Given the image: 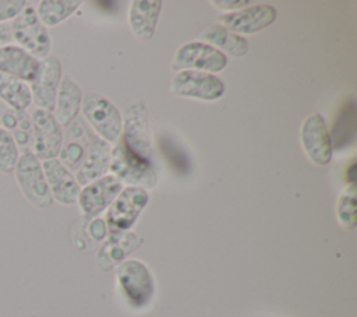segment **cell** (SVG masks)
Returning <instances> with one entry per match:
<instances>
[{"label": "cell", "mask_w": 357, "mask_h": 317, "mask_svg": "<svg viewBox=\"0 0 357 317\" xmlns=\"http://www.w3.org/2000/svg\"><path fill=\"white\" fill-rule=\"evenodd\" d=\"M113 176L128 187L153 189L158 182V175L153 163L130 151L120 140L110 154V165Z\"/></svg>", "instance_id": "1"}, {"label": "cell", "mask_w": 357, "mask_h": 317, "mask_svg": "<svg viewBox=\"0 0 357 317\" xmlns=\"http://www.w3.org/2000/svg\"><path fill=\"white\" fill-rule=\"evenodd\" d=\"M11 39L17 46L26 50L29 54L42 60L49 56L52 39L47 28L39 21L32 6L25 8L10 22Z\"/></svg>", "instance_id": "2"}, {"label": "cell", "mask_w": 357, "mask_h": 317, "mask_svg": "<svg viewBox=\"0 0 357 317\" xmlns=\"http://www.w3.org/2000/svg\"><path fill=\"white\" fill-rule=\"evenodd\" d=\"M14 179L28 202L39 209L49 208L53 202L42 162L32 152H22L14 169Z\"/></svg>", "instance_id": "3"}, {"label": "cell", "mask_w": 357, "mask_h": 317, "mask_svg": "<svg viewBox=\"0 0 357 317\" xmlns=\"http://www.w3.org/2000/svg\"><path fill=\"white\" fill-rule=\"evenodd\" d=\"M116 277L121 292L134 309H142L149 304L155 293L152 275L145 264L138 260H127L120 263Z\"/></svg>", "instance_id": "4"}, {"label": "cell", "mask_w": 357, "mask_h": 317, "mask_svg": "<svg viewBox=\"0 0 357 317\" xmlns=\"http://www.w3.org/2000/svg\"><path fill=\"white\" fill-rule=\"evenodd\" d=\"M82 115L89 126L106 142L117 141L123 130V117L119 109L98 94L82 95Z\"/></svg>", "instance_id": "5"}, {"label": "cell", "mask_w": 357, "mask_h": 317, "mask_svg": "<svg viewBox=\"0 0 357 317\" xmlns=\"http://www.w3.org/2000/svg\"><path fill=\"white\" fill-rule=\"evenodd\" d=\"M227 66L223 52L205 42H190L176 50L172 68L176 71L195 70L204 73H219Z\"/></svg>", "instance_id": "6"}, {"label": "cell", "mask_w": 357, "mask_h": 317, "mask_svg": "<svg viewBox=\"0 0 357 317\" xmlns=\"http://www.w3.org/2000/svg\"><path fill=\"white\" fill-rule=\"evenodd\" d=\"M172 94L183 98H192L199 101H216L225 94V84L213 74L181 70L172 80Z\"/></svg>", "instance_id": "7"}, {"label": "cell", "mask_w": 357, "mask_h": 317, "mask_svg": "<svg viewBox=\"0 0 357 317\" xmlns=\"http://www.w3.org/2000/svg\"><path fill=\"white\" fill-rule=\"evenodd\" d=\"M33 145L32 154L42 162L56 159L63 145V128L52 112L35 109L31 113Z\"/></svg>", "instance_id": "8"}, {"label": "cell", "mask_w": 357, "mask_h": 317, "mask_svg": "<svg viewBox=\"0 0 357 317\" xmlns=\"http://www.w3.org/2000/svg\"><path fill=\"white\" fill-rule=\"evenodd\" d=\"M149 196L145 190L138 187H126L113 200L107 209V226L110 232L119 233L130 229L139 212L148 204Z\"/></svg>", "instance_id": "9"}, {"label": "cell", "mask_w": 357, "mask_h": 317, "mask_svg": "<svg viewBox=\"0 0 357 317\" xmlns=\"http://www.w3.org/2000/svg\"><path fill=\"white\" fill-rule=\"evenodd\" d=\"M121 141L130 151L152 163L153 149L151 144L146 108L142 102L130 105L127 108Z\"/></svg>", "instance_id": "10"}, {"label": "cell", "mask_w": 357, "mask_h": 317, "mask_svg": "<svg viewBox=\"0 0 357 317\" xmlns=\"http://www.w3.org/2000/svg\"><path fill=\"white\" fill-rule=\"evenodd\" d=\"M61 78V63L56 56L49 54L40 60L38 75L28 84L36 109L53 112Z\"/></svg>", "instance_id": "11"}, {"label": "cell", "mask_w": 357, "mask_h": 317, "mask_svg": "<svg viewBox=\"0 0 357 317\" xmlns=\"http://www.w3.org/2000/svg\"><path fill=\"white\" fill-rule=\"evenodd\" d=\"M123 190V183L113 175H105L81 189L78 204L85 218L99 215Z\"/></svg>", "instance_id": "12"}, {"label": "cell", "mask_w": 357, "mask_h": 317, "mask_svg": "<svg viewBox=\"0 0 357 317\" xmlns=\"http://www.w3.org/2000/svg\"><path fill=\"white\" fill-rule=\"evenodd\" d=\"M301 144L310 161L317 165H326L332 158V144L325 120L321 115H310L301 126Z\"/></svg>", "instance_id": "13"}, {"label": "cell", "mask_w": 357, "mask_h": 317, "mask_svg": "<svg viewBox=\"0 0 357 317\" xmlns=\"http://www.w3.org/2000/svg\"><path fill=\"white\" fill-rule=\"evenodd\" d=\"M276 18V10L272 6L258 4L241 8L238 11L227 13L219 17L220 27L233 34H254L268 25Z\"/></svg>", "instance_id": "14"}, {"label": "cell", "mask_w": 357, "mask_h": 317, "mask_svg": "<svg viewBox=\"0 0 357 317\" xmlns=\"http://www.w3.org/2000/svg\"><path fill=\"white\" fill-rule=\"evenodd\" d=\"M95 134L89 130L82 119H75L67 126L66 134H63V145L57 159L73 173L81 166L88 145Z\"/></svg>", "instance_id": "15"}, {"label": "cell", "mask_w": 357, "mask_h": 317, "mask_svg": "<svg viewBox=\"0 0 357 317\" xmlns=\"http://www.w3.org/2000/svg\"><path fill=\"white\" fill-rule=\"evenodd\" d=\"M42 169L50 196L54 201L63 205L77 202L81 186L77 183L73 172H70L57 158L42 161Z\"/></svg>", "instance_id": "16"}, {"label": "cell", "mask_w": 357, "mask_h": 317, "mask_svg": "<svg viewBox=\"0 0 357 317\" xmlns=\"http://www.w3.org/2000/svg\"><path fill=\"white\" fill-rule=\"evenodd\" d=\"M40 60L15 43L0 47V74L31 84L38 75Z\"/></svg>", "instance_id": "17"}, {"label": "cell", "mask_w": 357, "mask_h": 317, "mask_svg": "<svg viewBox=\"0 0 357 317\" xmlns=\"http://www.w3.org/2000/svg\"><path fill=\"white\" fill-rule=\"evenodd\" d=\"M110 154V144L102 140L99 135H93L88 145L85 158L74 175L77 183L79 186H86L105 176V173L109 170Z\"/></svg>", "instance_id": "18"}, {"label": "cell", "mask_w": 357, "mask_h": 317, "mask_svg": "<svg viewBox=\"0 0 357 317\" xmlns=\"http://www.w3.org/2000/svg\"><path fill=\"white\" fill-rule=\"evenodd\" d=\"M160 0H134L128 10V24L134 36L139 40H149L153 36L159 13Z\"/></svg>", "instance_id": "19"}, {"label": "cell", "mask_w": 357, "mask_h": 317, "mask_svg": "<svg viewBox=\"0 0 357 317\" xmlns=\"http://www.w3.org/2000/svg\"><path fill=\"white\" fill-rule=\"evenodd\" d=\"M82 103V91L79 85L71 77H63L59 85L53 116L59 124L68 126L73 120L77 119L78 112Z\"/></svg>", "instance_id": "20"}, {"label": "cell", "mask_w": 357, "mask_h": 317, "mask_svg": "<svg viewBox=\"0 0 357 317\" xmlns=\"http://www.w3.org/2000/svg\"><path fill=\"white\" fill-rule=\"evenodd\" d=\"M1 127L6 128L13 140L15 141L20 152H32L33 134H32V121L31 115L25 112L7 110L1 115Z\"/></svg>", "instance_id": "21"}, {"label": "cell", "mask_w": 357, "mask_h": 317, "mask_svg": "<svg viewBox=\"0 0 357 317\" xmlns=\"http://www.w3.org/2000/svg\"><path fill=\"white\" fill-rule=\"evenodd\" d=\"M139 240L132 233H113L98 253V264L103 270L120 263L127 254L137 249Z\"/></svg>", "instance_id": "22"}, {"label": "cell", "mask_w": 357, "mask_h": 317, "mask_svg": "<svg viewBox=\"0 0 357 317\" xmlns=\"http://www.w3.org/2000/svg\"><path fill=\"white\" fill-rule=\"evenodd\" d=\"M199 39L209 42L208 45L211 46H218V50H225L226 53L234 56V57H240L244 56L248 50V42L245 38L233 34L230 31H227L226 28L220 27V25H212L208 27L206 29H204L199 34Z\"/></svg>", "instance_id": "23"}, {"label": "cell", "mask_w": 357, "mask_h": 317, "mask_svg": "<svg viewBox=\"0 0 357 317\" xmlns=\"http://www.w3.org/2000/svg\"><path fill=\"white\" fill-rule=\"evenodd\" d=\"M0 101L14 112H25L32 103L29 85L17 78L0 74Z\"/></svg>", "instance_id": "24"}, {"label": "cell", "mask_w": 357, "mask_h": 317, "mask_svg": "<svg viewBox=\"0 0 357 317\" xmlns=\"http://www.w3.org/2000/svg\"><path fill=\"white\" fill-rule=\"evenodd\" d=\"M79 6V0H42L35 11L39 21L47 28L67 20Z\"/></svg>", "instance_id": "25"}, {"label": "cell", "mask_w": 357, "mask_h": 317, "mask_svg": "<svg viewBox=\"0 0 357 317\" xmlns=\"http://www.w3.org/2000/svg\"><path fill=\"white\" fill-rule=\"evenodd\" d=\"M354 135H356V106H354V102L350 101L342 108L336 121L332 126V134H329L332 148L335 147L336 149H340L349 145L354 140Z\"/></svg>", "instance_id": "26"}, {"label": "cell", "mask_w": 357, "mask_h": 317, "mask_svg": "<svg viewBox=\"0 0 357 317\" xmlns=\"http://www.w3.org/2000/svg\"><path fill=\"white\" fill-rule=\"evenodd\" d=\"M21 152L11 134L0 126V173L13 175Z\"/></svg>", "instance_id": "27"}, {"label": "cell", "mask_w": 357, "mask_h": 317, "mask_svg": "<svg viewBox=\"0 0 357 317\" xmlns=\"http://www.w3.org/2000/svg\"><path fill=\"white\" fill-rule=\"evenodd\" d=\"M356 189L351 183L339 197L337 201V219L340 225L346 229H351L356 226Z\"/></svg>", "instance_id": "28"}, {"label": "cell", "mask_w": 357, "mask_h": 317, "mask_svg": "<svg viewBox=\"0 0 357 317\" xmlns=\"http://www.w3.org/2000/svg\"><path fill=\"white\" fill-rule=\"evenodd\" d=\"M26 6L24 0H0V24L11 22Z\"/></svg>", "instance_id": "29"}, {"label": "cell", "mask_w": 357, "mask_h": 317, "mask_svg": "<svg viewBox=\"0 0 357 317\" xmlns=\"http://www.w3.org/2000/svg\"><path fill=\"white\" fill-rule=\"evenodd\" d=\"M213 6H216V8L220 10H231V13L234 10H240V8H245L248 6V0H213L212 1Z\"/></svg>", "instance_id": "30"}, {"label": "cell", "mask_w": 357, "mask_h": 317, "mask_svg": "<svg viewBox=\"0 0 357 317\" xmlns=\"http://www.w3.org/2000/svg\"><path fill=\"white\" fill-rule=\"evenodd\" d=\"M89 232H91V235H92L93 239H96V240L103 239V236H105V233H106V226H105L103 221H100V219L92 221L91 225H89Z\"/></svg>", "instance_id": "31"}, {"label": "cell", "mask_w": 357, "mask_h": 317, "mask_svg": "<svg viewBox=\"0 0 357 317\" xmlns=\"http://www.w3.org/2000/svg\"><path fill=\"white\" fill-rule=\"evenodd\" d=\"M11 28L10 22H3L0 24V47L4 45L11 43Z\"/></svg>", "instance_id": "32"}]
</instances>
